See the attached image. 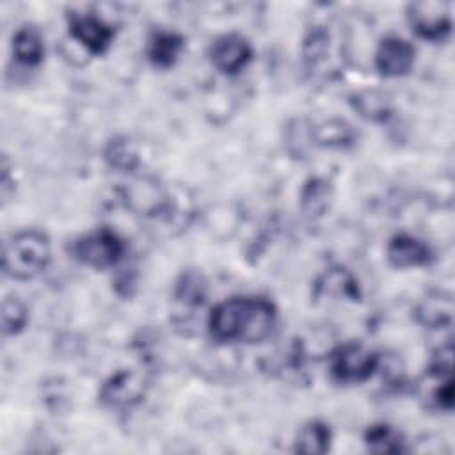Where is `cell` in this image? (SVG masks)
Instances as JSON below:
<instances>
[{"mask_svg":"<svg viewBox=\"0 0 455 455\" xmlns=\"http://www.w3.org/2000/svg\"><path fill=\"white\" fill-rule=\"evenodd\" d=\"M277 322L275 306L263 297H233L217 304L208 316L210 336L219 343H259Z\"/></svg>","mask_w":455,"mask_h":455,"instance_id":"obj_1","label":"cell"},{"mask_svg":"<svg viewBox=\"0 0 455 455\" xmlns=\"http://www.w3.org/2000/svg\"><path fill=\"white\" fill-rule=\"evenodd\" d=\"M50 258L48 236L39 229H23L4 243L2 270L11 279L28 281L46 270Z\"/></svg>","mask_w":455,"mask_h":455,"instance_id":"obj_2","label":"cell"},{"mask_svg":"<svg viewBox=\"0 0 455 455\" xmlns=\"http://www.w3.org/2000/svg\"><path fill=\"white\" fill-rule=\"evenodd\" d=\"M379 364V354L357 341L343 343L329 355V371L332 379L341 384H359L368 380L377 371Z\"/></svg>","mask_w":455,"mask_h":455,"instance_id":"obj_3","label":"cell"},{"mask_svg":"<svg viewBox=\"0 0 455 455\" xmlns=\"http://www.w3.org/2000/svg\"><path fill=\"white\" fill-rule=\"evenodd\" d=\"M71 254L80 263L103 270L114 267L123 258L124 242L116 231L100 228L75 240L71 245Z\"/></svg>","mask_w":455,"mask_h":455,"instance_id":"obj_4","label":"cell"},{"mask_svg":"<svg viewBox=\"0 0 455 455\" xmlns=\"http://www.w3.org/2000/svg\"><path fill=\"white\" fill-rule=\"evenodd\" d=\"M146 387V379L139 371L119 370L101 384L98 398L112 411H126L142 402Z\"/></svg>","mask_w":455,"mask_h":455,"instance_id":"obj_5","label":"cell"},{"mask_svg":"<svg viewBox=\"0 0 455 455\" xmlns=\"http://www.w3.org/2000/svg\"><path fill=\"white\" fill-rule=\"evenodd\" d=\"M407 20L412 30L427 41H443L451 32L450 5L444 2L423 0L409 4Z\"/></svg>","mask_w":455,"mask_h":455,"instance_id":"obj_6","label":"cell"},{"mask_svg":"<svg viewBox=\"0 0 455 455\" xmlns=\"http://www.w3.org/2000/svg\"><path fill=\"white\" fill-rule=\"evenodd\" d=\"M210 60L224 75H236L252 59L251 43L240 34L219 36L210 46Z\"/></svg>","mask_w":455,"mask_h":455,"instance_id":"obj_7","label":"cell"},{"mask_svg":"<svg viewBox=\"0 0 455 455\" xmlns=\"http://www.w3.org/2000/svg\"><path fill=\"white\" fill-rule=\"evenodd\" d=\"M414 46L398 36L384 37L375 52V68L384 76L407 75L414 66Z\"/></svg>","mask_w":455,"mask_h":455,"instance_id":"obj_8","label":"cell"},{"mask_svg":"<svg viewBox=\"0 0 455 455\" xmlns=\"http://www.w3.org/2000/svg\"><path fill=\"white\" fill-rule=\"evenodd\" d=\"M69 34L94 55L103 53L114 39L112 27L92 14H73L69 20Z\"/></svg>","mask_w":455,"mask_h":455,"instance_id":"obj_9","label":"cell"},{"mask_svg":"<svg viewBox=\"0 0 455 455\" xmlns=\"http://www.w3.org/2000/svg\"><path fill=\"white\" fill-rule=\"evenodd\" d=\"M313 295L316 299L327 297V299L359 300L361 288L355 275L350 270L336 265V267H329L316 277L313 284Z\"/></svg>","mask_w":455,"mask_h":455,"instance_id":"obj_10","label":"cell"},{"mask_svg":"<svg viewBox=\"0 0 455 455\" xmlns=\"http://www.w3.org/2000/svg\"><path fill=\"white\" fill-rule=\"evenodd\" d=\"M386 256L387 261L396 268H414L427 265L432 259V251L419 238L400 233L389 240L386 247Z\"/></svg>","mask_w":455,"mask_h":455,"instance_id":"obj_11","label":"cell"},{"mask_svg":"<svg viewBox=\"0 0 455 455\" xmlns=\"http://www.w3.org/2000/svg\"><path fill=\"white\" fill-rule=\"evenodd\" d=\"M414 318L427 329H444L451 325L453 299L443 290L428 291L414 307Z\"/></svg>","mask_w":455,"mask_h":455,"instance_id":"obj_12","label":"cell"},{"mask_svg":"<svg viewBox=\"0 0 455 455\" xmlns=\"http://www.w3.org/2000/svg\"><path fill=\"white\" fill-rule=\"evenodd\" d=\"M311 142L329 149H348L357 140L355 128L339 117H329L315 126H309Z\"/></svg>","mask_w":455,"mask_h":455,"instance_id":"obj_13","label":"cell"},{"mask_svg":"<svg viewBox=\"0 0 455 455\" xmlns=\"http://www.w3.org/2000/svg\"><path fill=\"white\" fill-rule=\"evenodd\" d=\"M332 185L331 181L323 178H309L304 181L300 194H299V203H300V212L307 219H320L327 213L332 203Z\"/></svg>","mask_w":455,"mask_h":455,"instance_id":"obj_14","label":"cell"},{"mask_svg":"<svg viewBox=\"0 0 455 455\" xmlns=\"http://www.w3.org/2000/svg\"><path fill=\"white\" fill-rule=\"evenodd\" d=\"M183 46H185V39L180 34L169 32V30H158L149 37L146 53L149 62L155 68L167 69L178 60Z\"/></svg>","mask_w":455,"mask_h":455,"instance_id":"obj_15","label":"cell"},{"mask_svg":"<svg viewBox=\"0 0 455 455\" xmlns=\"http://www.w3.org/2000/svg\"><path fill=\"white\" fill-rule=\"evenodd\" d=\"M331 443H332L331 427L322 419H311L299 428L295 435L293 450L307 455H322L329 451Z\"/></svg>","mask_w":455,"mask_h":455,"instance_id":"obj_16","label":"cell"},{"mask_svg":"<svg viewBox=\"0 0 455 455\" xmlns=\"http://www.w3.org/2000/svg\"><path fill=\"white\" fill-rule=\"evenodd\" d=\"M12 53L25 66H37L44 57V41L37 28L21 27L12 36Z\"/></svg>","mask_w":455,"mask_h":455,"instance_id":"obj_17","label":"cell"},{"mask_svg":"<svg viewBox=\"0 0 455 455\" xmlns=\"http://www.w3.org/2000/svg\"><path fill=\"white\" fill-rule=\"evenodd\" d=\"M103 158L110 169L119 171V172H132L140 164L139 151H137L135 144L124 135L112 137L105 144Z\"/></svg>","mask_w":455,"mask_h":455,"instance_id":"obj_18","label":"cell"},{"mask_svg":"<svg viewBox=\"0 0 455 455\" xmlns=\"http://www.w3.org/2000/svg\"><path fill=\"white\" fill-rule=\"evenodd\" d=\"M352 108L364 119L373 123H384L391 117V103L387 96L375 89H366L352 94Z\"/></svg>","mask_w":455,"mask_h":455,"instance_id":"obj_19","label":"cell"},{"mask_svg":"<svg viewBox=\"0 0 455 455\" xmlns=\"http://www.w3.org/2000/svg\"><path fill=\"white\" fill-rule=\"evenodd\" d=\"M364 444L373 453H402L405 450L403 434L387 423H375L364 432Z\"/></svg>","mask_w":455,"mask_h":455,"instance_id":"obj_20","label":"cell"},{"mask_svg":"<svg viewBox=\"0 0 455 455\" xmlns=\"http://www.w3.org/2000/svg\"><path fill=\"white\" fill-rule=\"evenodd\" d=\"M208 284L201 272L187 270L180 275L174 288V299L185 306H201L206 299Z\"/></svg>","mask_w":455,"mask_h":455,"instance_id":"obj_21","label":"cell"},{"mask_svg":"<svg viewBox=\"0 0 455 455\" xmlns=\"http://www.w3.org/2000/svg\"><path fill=\"white\" fill-rule=\"evenodd\" d=\"M329 52V32L325 27H313L302 41V60L309 71L323 62Z\"/></svg>","mask_w":455,"mask_h":455,"instance_id":"obj_22","label":"cell"},{"mask_svg":"<svg viewBox=\"0 0 455 455\" xmlns=\"http://www.w3.org/2000/svg\"><path fill=\"white\" fill-rule=\"evenodd\" d=\"M28 322V309L18 297H7L2 302V334L16 336Z\"/></svg>","mask_w":455,"mask_h":455,"instance_id":"obj_23","label":"cell"},{"mask_svg":"<svg viewBox=\"0 0 455 455\" xmlns=\"http://www.w3.org/2000/svg\"><path fill=\"white\" fill-rule=\"evenodd\" d=\"M2 199L7 201L9 196H11V190L14 188V180L9 178V167H7V160L4 158V164H2Z\"/></svg>","mask_w":455,"mask_h":455,"instance_id":"obj_24","label":"cell"}]
</instances>
